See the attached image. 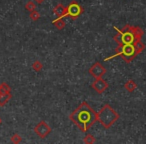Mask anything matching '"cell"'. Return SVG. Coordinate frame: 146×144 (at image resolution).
Returning a JSON list of instances; mask_svg holds the SVG:
<instances>
[{"label":"cell","instance_id":"1","mask_svg":"<svg viewBox=\"0 0 146 144\" xmlns=\"http://www.w3.org/2000/svg\"><path fill=\"white\" fill-rule=\"evenodd\" d=\"M70 120L82 132H87L98 121V114L84 101L70 114Z\"/></svg>","mask_w":146,"mask_h":144},{"label":"cell","instance_id":"2","mask_svg":"<svg viewBox=\"0 0 146 144\" xmlns=\"http://www.w3.org/2000/svg\"><path fill=\"white\" fill-rule=\"evenodd\" d=\"M113 28L117 32L114 35L113 39L118 43V45L137 44L141 41L144 34V31L139 26H131L127 24L123 29H118L115 26H113Z\"/></svg>","mask_w":146,"mask_h":144},{"label":"cell","instance_id":"3","mask_svg":"<svg viewBox=\"0 0 146 144\" xmlns=\"http://www.w3.org/2000/svg\"><path fill=\"white\" fill-rule=\"evenodd\" d=\"M144 49H145V44H144L142 41H140L137 44L118 45V47L115 49V51H116L115 54L105 58L104 61H109V60H111V59L115 58V57L120 56L125 62L129 63V62H131L132 60H134L135 57L137 56L139 53H141Z\"/></svg>","mask_w":146,"mask_h":144},{"label":"cell","instance_id":"4","mask_svg":"<svg viewBox=\"0 0 146 144\" xmlns=\"http://www.w3.org/2000/svg\"><path fill=\"white\" fill-rule=\"evenodd\" d=\"M98 114V121L102 124L104 128L109 129L118 119H119V114L109 105L105 104L103 107L100 109Z\"/></svg>","mask_w":146,"mask_h":144},{"label":"cell","instance_id":"5","mask_svg":"<svg viewBox=\"0 0 146 144\" xmlns=\"http://www.w3.org/2000/svg\"><path fill=\"white\" fill-rule=\"evenodd\" d=\"M83 13V7L76 1H72L68 6L66 7V16H69L75 20Z\"/></svg>","mask_w":146,"mask_h":144},{"label":"cell","instance_id":"6","mask_svg":"<svg viewBox=\"0 0 146 144\" xmlns=\"http://www.w3.org/2000/svg\"><path fill=\"white\" fill-rule=\"evenodd\" d=\"M12 97L11 88L6 82L0 84V106H4Z\"/></svg>","mask_w":146,"mask_h":144},{"label":"cell","instance_id":"7","mask_svg":"<svg viewBox=\"0 0 146 144\" xmlns=\"http://www.w3.org/2000/svg\"><path fill=\"white\" fill-rule=\"evenodd\" d=\"M34 132L40 138H45L51 132V128L45 121H40L34 127Z\"/></svg>","mask_w":146,"mask_h":144},{"label":"cell","instance_id":"8","mask_svg":"<svg viewBox=\"0 0 146 144\" xmlns=\"http://www.w3.org/2000/svg\"><path fill=\"white\" fill-rule=\"evenodd\" d=\"M89 74L95 78H100L106 73V68L99 62H96L92 65L88 70Z\"/></svg>","mask_w":146,"mask_h":144},{"label":"cell","instance_id":"9","mask_svg":"<svg viewBox=\"0 0 146 144\" xmlns=\"http://www.w3.org/2000/svg\"><path fill=\"white\" fill-rule=\"evenodd\" d=\"M108 86H109L108 85V83L105 81V80L102 79V77L95 78L94 82L92 83V88H93V89L99 94L103 93V92L108 88Z\"/></svg>","mask_w":146,"mask_h":144},{"label":"cell","instance_id":"10","mask_svg":"<svg viewBox=\"0 0 146 144\" xmlns=\"http://www.w3.org/2000/svg\"><path fill=\"white\" fill-rule=\"evenodd\" d=\"M53 13L57 16V18H63L66 17V7L62 4H57L53 9Z\"/></svg>","mask_w":146,"mask_h":144},{"label":"cell","instance_id":"11","mask_svg":"<svg viewBox=\"0 0 146 144\" xmlns=\"http://www.w3.org/2000/svg\"><path fill=\"white\" fill-rule=\"evenodd\" d=\"M124 88H125L128 92H130V93H131V92L135 91V89L137 88V84L135 83V81H134V80H128V81L124 84Z\"/></svg>","mask_w":146,"mask_h":144},{"label":"cell","instance_id":"12","mask_svg":"<svg viewBox=\"0 0 146 144\" xmlns=\"http://www.w3.org/2000/svg\"><path fill=\"white\" fill-rule=\"evenodd\" d=\"M52 23L55 25V27H56L57 29H59V30H61V29H63L65 27V21L63 20V18L55 19V20H53Z\"/></svg>","mask_w":146,"mask_h":144},{"label":"cell","instance_id":"13","mask_svg":"<svg viewBox=\"0 0 146 144\" xmlns=\"http://www.w3.org/2000/svg\"><path fill=\"white\" fill-rule=\"evenodd\" d=\"M32 68H33V70L34 71H36V72H39V71H41L42 70V68H43V64L40 62V61H35V62H33V64H32Z\"/></svg>","mask_w":146,"mask_h":144},{"label":"cell","instance_id":"14","mask_svg":"<svg viewBox=\"0 0 146 144\" xmlns=\"http://www.w3.org/2000/svg\"><path fill=\"white\" fill-rule=\"evenodd\" d=\"M25 9H26L27 11H29V12H31V11L36 9V4H35L33 1H28V2L26 3V5H25Z\"/></svg>","mask_w":146,"mask_h":144},{"label":"cell","instance_id":"15","mask_svg":"<svg viewBox=\"0 0 146 144\" xmlns=\"http://www.w3.org/2000/svg\"><path fill=\"white\" fill-rule=\"evenodd\" d=\"M29 17H30V19L32 21H37L39 18H40V14H39L38 11L36 10H33L30 12V14H29Z\"/></svg>","mask_w":146,"mask_h":144},{"label":"cell","instance_id":"16","mask_svg":"<svg viewBox=\"0 0 146 144\" xmlns=\"http://www.w3.org/2000/svg\"><path fill=\"white\" fill-rule=\"evenodd\" d=\"M84 142L87 144H93L95 143V137L91 134H87V135L84 137Z\"/></svg>","mask_w":146,"mask_h":144},{"label":"cell","instance_id":"17","mask_svg":"<svg viewBox=\"0 0 146 144\" xmlns=\"http://www.w3.org/2000/svg\"><path fill=\"white\" fill-rule=\"evenodd\" d=\"M22 141V138H21V136L19 135V134H13L12 137H11V142L12 143H20V142Z\"/></svg>","mask_w":146,"mask_h":144},{"label":"cell","instance_id":"18","mask_svg":"<svg viewBox=\"0 0 146 144\" xmlns=\"http://www.w3.org/2000/svg\"><path fill=\"white\" fill-rule=\"evenodd\" d=\"M35 1H36V2L38 3V4H41L42 2H44L45 0H35Z\"/></svg>","mask_w":146,"mask_h":144},{"label":"cell","instance_id":"19","mask_svg":"<svg viewBox=\"0 0 146 144\" xmlns=\"http://www.w3.org/2000/svg\"><path fill=\"white\" fill-rule=\"evenodd\" d=\"M1 122H2V120H1V118H0V124H1Z\"/></svg>","mask_w":146,"mask_h":144}]
</instances>
